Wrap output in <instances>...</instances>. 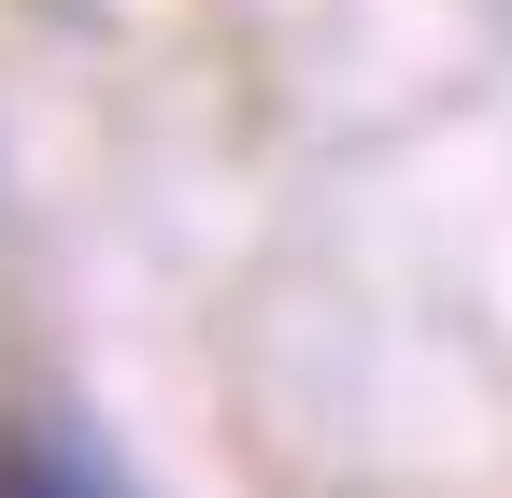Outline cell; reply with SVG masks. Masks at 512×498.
<instances>
[{
    "label": "cell",
    "mask_w": 512,
    "mask_h": 498,
    "mask_svg": "<svg viewBox=\"0 0 512 498\" xmlns=\"http://www.w3.org/2000/svg\"><path fill=\"white\" fill-rule=\"evenodd\" d=\"M0 498H128L86 442H57V427H15V442H0Z\"/></svg>",
    "instance_id": "1"
}]
</instances>
